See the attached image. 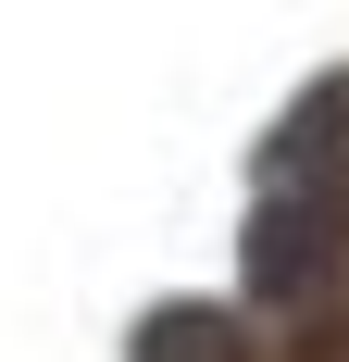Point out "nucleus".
Segmentation results:
<instances>
[{"mask_svg": "<svg viewBox=\"0 0 349 362\" xmlns=\"http://www.w3.org/2000/svg\"><path fill=\"white\" fill-rule=\"evenodd\" d=\"M349 250V187H312V175H275L262 213H249V288L262 300H312Z\"/></svg>", "mask_w": 349, "mask_h": 362, "instance_id": "nucleus-1", "label": "nucleus"}, {"mask_svg": "<svg viewBox=\"0 0 349 362\" xmlns=\"http://www.w3.org/2000/svg\"><path fill=\"white\" fill-rule=\"evenodd\" d=\"M125 362H237V325H225L212 300H162V313L138 325V350H125Z\"/></svg>", "mask_w": 349, "mask_h": 362, "instance_id": "nucleus-2", "label": "nucleus"}]
</instances>
